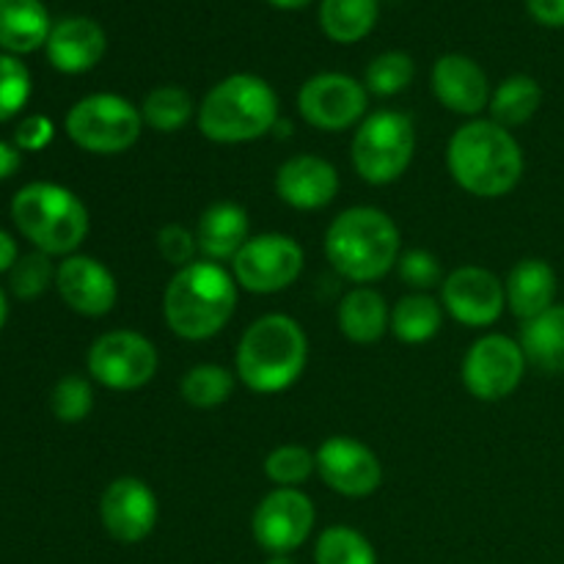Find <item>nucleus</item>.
Wrapping results in <instances>:
<instances>
[{"label":"nucleus","mask_w":564,"mask_h":564,"mask_svg":"<svg viewBox=\"0 0 564 564\" xmlns=\"http://www.w3.org/2000/svg\"><path fill=\"white\" fill-rule=\"evenodd\" d=\"M237 308V281L224 264L193 262L171 275L163 292L165 325L180 339L204 341L229 325Z\"/></svg>","instance_id":"2"},{"label":"nucleus","mask_w":564,"mask_h":564,"mask_svg":"<svg viewBox=\"0 0 564 564\" xmlns=\"http://www.w3.org/2000/svg\"><path fill=\"white\" fill-rule=\"evenodd\" d=\"M397 270H400V279L416 292H430L444 284V270H441L438 257L424 251V248H411V251L400 253Z\"/></svg>","instance_id":"37"},{"label":"nucleus","mask_w":564,"mask_h":564,"mask_svg":"<svg viewBox=\"0 0 564 564\" xmlns=\"http://www.w3.org/2000/svg\"><path fill=\"white\" fill-rule=\"evenodd\" d=\"M369 91L356 77L341 72H319L297 91V110L314 130L341 132L367 119Z\"/></svg>","instance_id":"12"},{"label":"nucleus","mask_w":564,"mask_h":564,"mask_svg":"<svg viewBox=\"0 0 564 564\" xmlns=\"http://www.w3.org/2000/svg\"><path fill=\"white\" fill-rule=\"evenodd\" d=\"M317 512L301 488H275L253 510V540L270 554H292L312 534Z\"/></svg>","instance_id":"13"},{"label":"nucleus","mask_w":564,"mask_h":564,"mask_svg":"<svg viewBox=\"0 0 564 564\" xmlns=\"http://www.w3.org/2000/svg\"><path fill=\"white\" fill-rule=\"evenodd\" d=\"M55 270L50 262L47 253L31 251L25 257H20L14 262V268L9 270V286L17 297L22 301H33V297L44 295L50 290V284H55Z\"/></svg>","instance_id":"34"},{"label":"nucleus","mask_w":564,"mask_h":564,"mask_svg":"<svg viewBox=\"0 0 564 564\" xmlns=\"http://www.w3.org/2000/svg\"><path fill=\"white\" fill-rule=\"evenodd\" d=\"M11 218L22 237L47 257H72L88 235V209L69 187L31 182L11 202Z\"/></svg>","instance_id":"6"},{"label":"nucleus","mask_w":564,"mask_h":564,"mask_svg":"<svg viewBox=\"0 0 564 564\" xmlns=\"http://www.w3.org/2000/svg\"><path fill=\"white\" fill-rule=\"evenodd\" d=\"M158 251L160 257L169 264H174L176 270L187 268V264L196 262V231H191L182 224H165L163 229L158 231Z\"/></svg>","instance_id":"38"},{"label":"nucleus","mask_w":564,"mask_h":564,"mask_svg":"<svg viewBox=\"0 0 564 564\" xmlns=\"http://www.w3.org/2000/svg\"><path fill=\"white\" fill-rule=\"evenodd\" d=\"M31 99V72L20 58L0 53V121H9Z\"/></svg>","instance_id":"36"},{"label":"nucleus","mask_w":564,"mask_h":564,"mask_svg":"<svg viewBox=\"0 0 564 564\" xmlns=\"http://www.w3.org/2000/svg\"><path fill=\"white\" fill-rule=\"evenodd\" d=\"M279 124V94L257 75H229L198 105V130L215 143H248Z\"/></svg>","instance_id":"5"},{"label":"nucleus","mask_w":564,"mask_h":564,"mask_svg":"<svg viewBox=\"0 0 564 564\" xmlns=\"http://www.w3.org/2000/svg\"><path fill=\"white\" fill-rule=\"evenodd\" d=\"M55 290L72 312L83 317H105L119 301V284L99 259L72 253L55 270Z\"/></svg>","instance_id":"17"},{"label":"nucleus","mask_w":564,"mask_h":564,"mask_svg":"<svg viewBox=\"0 0 564 564\" xmlns=\"http://www.w3.org/2000/svg\"><path fill=\"white\" fill-rule=\"evenodd\" d=\"M99 521L119 543H143L158 523V496L138 477L113 479L99 499Z\"/></svg>","instance_id":"16"},{"label":"nucleus","mask_w":564,"mask_h":564,"mask_svg":"<svg viewBox=\"0 0 564 564\" xmlns=\"http://www.w3.org/2000/svg\"><path fill=\"white\" fill-rule=\"evenodd\" d=\"M275 193L284 204L301 213L328 207L339 193V174L317 154H295L275 171Z\"/></svg>","instance_id":"18"},{"label":"nucleus","mask_w":564,"mask_h":564,"mask_svg":"<svg viewBox=\"0 0 564 564\" xmlns=\"http://www.w3.org/2000/svg\"><path fill=\"white\" fill-rule=\"evenodd\" d=\"M88 375L110 391H138L158 375V347L138 330H108L88 350Z\"/></svg>","instance_id":"10"},{"label":"nucleus","mask_w":564,"mask_h":564,"mask_svg":"<svg viewBox=\"0 0 564 564\" xmlns=\"http://www.w3.org/2000/svg\"><path fill=\"white\" fill-rule=\"evenodd\" d=\"M518 345L532 367L564 375V306H551L549 312L527 319Z\"/></svg>","instance_id":"25"},{"label":"nucleus","mask_w":564,"mask_h":564,"mask_svg":"<svg viewBox=\"0 0 564 564\" xmlns=\"http://www.w3.org/2000/svg\"><path fill=\"white\" fill-rule=\"evenodd\" d=\"M391 328L386 297L372 286H356L339 303V330L356 345H375Z\"/></svg>","instance_id":"24"},{"label":"nucleus","mask_w":564,"mask_h":564,"mask_svg":"<svg viewBox=\"0 0 564 564\" xmlns=\"http://www.w3.org/2000/svg\"><path fill=\"white\" fill-rule=\"evenodd\" d=\"M303 262L306 257L295 237L270 231L251 237L240 248L231 262V275L240 290L253 295H275L301 279Z\"/></svg>","instance_id":"9"},{"label":"nucleus","mask_w":564,"mask_h":564,"mask_svg":"<svg viewBox=\"0 0 564 564\" xmlns=\"http://www.w3.org/2000/svg\"><path fill=\"white\" fill-rule=\"evenodd\" d=\"M55 135V127L47 116H28V119L20 121L14 132V147L20 152H42L44 147H50Z\"/></svg>","instance_id":"39"},{"label":"nucleus","mask_w":564,"mask_h":564,"mask_svg":"<svg viewBox=\"0 0 564 564\" xmlns=\"http://www.w3.org/2000/svg\"><path fill=\"white\" fill-rule=\"evenodd\" d=\"M507 306L518 319L549 312L556 297V273L545 259H521L505 281Z\"/></svg>","instance_id":"22"},{"label":"nucleus","mask_w":564,"mask_h":564,"mask_svg":"<svg viewBox=\"0 0 564 564\" xmlns=\"http://www.w3.org/2000/svg\"><path fill=\"white\" fill-rule=\"evenodd\" d=\"M196 105L193 97L182 86H158L147 94L141 105L143 127H152L154 132H180L182 127L191 124Z\"/></svg>","instance_id":"29"},{"label":"nucleus","mask_w":564,"mask_h":564,"mask_svg":"<svg viewBox=\"0 0 564 564\" xmlns=\"http://www.w3.org/2000/svg\"><path fill=\"white\" fill-rule=\"evenodd\" d=\"M416 127L400 110H375L352 135V169L369 185H391L413 163Z\"/></svg>","instance_id":"7"},{"label":"nucleus","mask_w":564,"mask_h":564,"mask_svg":"<svg viewBox=\"0 0 564 564\" xmlns=\"http://www.w3.org/2000/svg\"><path fill=\"white\" fill-rule=\"evenodd\" d=\"M441 303L427 292H413L397 301L389 330L405 345H424L441 330Z\"/></svg>","instance_id":"28"},{"label":"nucleus","mask_w":564,"mask_h":564,"mask_svg":"<svg viewBox=\"0 0 564 564\" xmlns=\"http://www.w3.org/2000/svg\"><path fill=\"white\" fill-rule=\"evenodd\" d=\"M17 259H20V253H17L14 237L0 229V273H9Z\"/></svg>","instance_id":"42"},{"label":"nucleus","mask_w":564,"mask_h":564,"mask_svg":"<svg viewBox=\"0 0 564 564\" xmlns=\"http://www.w3.org/2000/svg\"><path fill=\"white\" fill-rule=\"evenodd\" d=\"M413 75H416V64H413L411 55L402 53V50H389L367 66L364 86L375 97H394L411 86Z\"/></svg>","instance_id":"32"},{"label":"nucleus","mask_w":564,"mask_h":564,"mask_svg":"<svg viewBox=\"0 0 564 564\" xmlns=\"http://www.w3.org/2000/svg\"><path fill=\"white\" fill-rule=\"evenodd\" d=\"M268 564H297V562H292L290 554H275V556H270Z\"/></svg>","instance_id":"45"},{"label":"nucleus","mask_w":564,"mask_h":564,"mask_svg":"<svg viewBox=\"0 0 564 564\" xmlns=\"http://www.w3.org/2000/svg\"><path fill=\"white\" fill-rule=\"evenodd\" d=\"M446 165L457 185L479 198L507 196L523 176V149L494 119H471L446 147Z\"/></svg>","instance_id":"1"},{"label":"nucleus","mask_w":564,"mask_h":564,"mask_svg":"<svg viewBox=\"0 0 564 564\" xmlns=\"http://www.w3.org/2000/svg\"><path fill=\"white\" fill-rule=\"evenodd\" d=\"M6 317H9V301H6V292L3 286H0V330H3Z\"/></svg>","instance_id":"44"},{"label":"nucleus","mask_w":564,"mask_h":564,"mask_svg":"<svg viewBox=\"0 0 564 564\" xmlns=\"http://www.w3.org/2000/svg\"><path fill=\"white\" fill-rule=\"evenodd\" d=\"M308 364V339L301 323L286 314H264L240 336L237 378L253 394H281L301 380Z\"/></svg>","instance_id":"3"},{"label":"nucleus","mask_w":564,"mask_h":564,"mask_svg":"<svg viewBox=\"0 0 564 564\" xmlns=\"http://www.w3.org/2000/svg\"><path fill=\"white\" fill-rule=\"evenodd\" d=\"M50 14L42 0H0V47L6 53H33L47 44Z\"/></svg>","instance_id":"23"},{"label":"nucleus","mask_w":564,"mask_h":564,"mask_svg":"<svg viewBox=\"0 0 564 564\" xmlns=\"http://www.w3.org/2000/svg\"><path fill=\"white\" fill-rule=\"evenodd\" d=\"M143 132L141 108L119 94H88L66 113V135L91 154H121Z\"/></svg>","instance_id":"8"},{"label":"nucleus","mask_w":564,"mask_h":564,"mask_svg":"<svg viewBox=\"0 0 564 564\" xmlns=\"http://www.w3.org/2000/svg\"><path fill=\"white\" fill-rule=\"evenodd\" d=\"M235 372H229L220 364H198V367L185 372L180 383V394L191 408L209 411V408L224 405L235 394Z\"/></svg>","instance_id":"30"},{"label":"nucleus","mask_w":564,"mask_h":564,"mask_svg":"<svg viewBox=\"0 0 564 564\" xmlns=\"http://www.w3.org/2000/svg\"><path fill=\"white\" fill-rule=\"evenodd\" d=\"M400 229L378 207H350L325 231L330 268L352 284H372L400 262Z\"/></svg>","instance_id":"4"},{"label":"nucleus","mask_w":564,"mask_h":564,"mask_svg":"<svg viewBox=\"0 0 564 564\" xmlns=\"http://www.w3.org/2000/svg\"><path fill=\"white\" fill-rule=\"evenodd\" d=\"M527 9L540 25L564 28V0H527Z\"/></svg>","instance_id":"40"},{"label":"nucleus","mask_w":564,"mask_h":564,"mask_svg":"<svg viewBox=\"0 0 564 564\" xmlns=\"http://www.w3.org/2000/svg\"><path fill=\"white\" fill-rule=\"evenodd\" d=\"M441 306L460 325L488 328L505 314V281L477 264L457 268L441 284Z\"/></svg>","instance_id":"14"},{"label":"nucleus","mask_w":564,"mask_h":564,"mask_svg":"<svg viewBox=\"0 0 564 564\" xmlns=\"http://www.w3.org/2000/svg\"><path fill=\"white\" fill-rule=\"evenodd\" d=\"M527 356L521 345L505 334H488L468 347L463 358V386L482 402H499L516 394L527 375Z\"/></svg>","instance_id":"11"},{"label":"nucleus","mask_w":564,"mask_h":564,"mask_svg":"<svg viewBox=\"0 0 564 564\" xmlns=\"http://www.w3.org/2000/svg\"><path fill=\"white\" fill-rule=\"evenodd\" d=\"M317 564H378L372 543L350 527H330L319 534L314 549Z\"/></svg>","instance_id":"31"},{"label":"nucleus","mask_w":564,"mask_h":564,"mask_svg":"<svg viewBox=\"0 0 564 564\" xmlns=\"http://www.w3.org/2000/svg\"><path fill=\"white\" fill-rule=\"evenodd\" d=\"M433 94L446 110L460 116H477L490 105L488 75L474 58L460 53L441 55L433 66Z\"/></svg>","instance_id":"19"},{"label":"nucleus","mask_w":564,"mask_h":564,"mask_svg":"<svg viewBox=\"0 0 564 564\" xmlns=\"http://www.w3.org/2000/svg\"><path fill=\"white\" fill-rule=\"evenodd\" d=\"M248 240H251V220L240 204L215 202L198 218L196 242L198 253L207 262H235Z\"/></svg>","instance_id":"21"},{"label":"nucleus","mask_w":564,"mask_h":564,"mask_svg":"<svg viewBox=\"0 0 564 564\" xmlns=\"http://www.w3.org/2000/svg\"><path fill=\"white\" fill-rule=\"evenodd\" d=\"M50 408H53L55 419L64 424H77L88 419L94 408V391L91 383L80 375H66L55 383L53 394H50Z\"/></svg>","instance_id":"35"},{"label":"nucleus","mask_w":564,"mask_h":564,"mask_svg":"<svg viewBox=\"0 0 564 564\" xmlns=\"http://www.w3.org/2000/svg\"><path fill=\"white\" fill-rule=\"evenodd\" d=\"M20 163H22L20 149L11 147V143L0 141V182L9 180V176H14L17 169H20Z\"/></svg>","instance_id":"41"},{"label":"nucleus","mask_w":564,"mask_h":564,"mask_svg":"<svg viewBox=\"0 0 564 564\" xmlns=\"http://www.w3.org/2000/svg\"><path fill=\"white\" fill-rule=\"evenodd\" d=\"M270 6H275V9H284V11H297L303 9V6H308L312 0H268Z\"/></svg>","instance_id":"43"},{"label":"nucleus","mask_w":564,"mask_h":564,"mask_svg":"<svg viewBox=\"0 0 564 564\" xmlns=\"http://www.w3.org/2000/svg\"><path fill=\"white\" fill-rule=\"evenodd\" d=\"M317 455V474L334 494L347 499H367L383 482V466L378 455L350 435H334L323 441Z\"/></svg>","instance_id":"15"},{"label":"nucleus","mask_w":564,"mask_h":564,"mask_svg":"<svg viewBox=\"0 0 564 564\" xmlns=\"http://www.w3.org/2000/svg\"><path fill=\"white\" fill-rule=\"evenodd\" d=\"M543 105V86L529 75H512L490 94V119L501 127H521Z\"/></svg>","instance_id":"27"},{"label":"nucleus","mask_w":564,"mask_h":564,"mask_svg":"<svg viewBox=\"0 0 564 564\" xmlns=\"http://www.w3.org/2000/svg\"><path fill=\"white\" fill-rule=\"evenodd\" d=\"M47 58L64 75H83L102 61L108 36L102 25L88 17H66L55 22L47 39Z\"/></svg>","instance_id":"20"},{"label":"nucleus","mask_w":564,"mask_h":564,"mask_svg":"<svg viewBox=\"0 0 564 564\" xmlns=\"http://www.w3.org/2000/svg\"><path fill=\"white\" fill-rule=\"evenodd\" d=\"M380 0H323L319 28L336 44H356L369 36L378 22Z\"/></svg>","instance_id":"26"},{"label":"nucleus","mask_w":564,"mask_h":564,"mask_svg":"<svg viewBox=\"0 0 564 564\" xmlns=\"http://www.w3.org/2000/svg\"><path fill=\"white\" fill-rule=\"evenodd\" d=\"M317 471V455L306 446L284 444L264 457V474L275 488H301Z\"/></svg>","instance_id":"33"}]
</instances>
